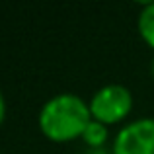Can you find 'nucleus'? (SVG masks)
<instances>
[{
    "mask_svg": "<svg viewBox=\"0 0 154 154\" xmlns=\"http://www.w3.org/2000/svg\"><path fill=\"white\" fill-rule=\"evenodd\" d=\"M137 26H139L140 37L146 41V45H150L154 49V2H146L143 6Z\"/></svg>",
    "mask_w": 154,
    "mask_h": 154,
    "instance_id": "nucleus-4",
    "label": "nucleus"
},
{
    "mask_svg": "<svg viewBox=\"0 0 154 154\" xmlns=\"http://www.w3.org/2000/svg\"><path fill=\"white\" fill-rule=\"evenodd\" d=\"M4 117H6V102H4V96L0 92V125L4 123Z\"/></svg>",
    "mask_w": 154,
    "mask_h": 154,
    "instance_id": "nucleus-6",
    "label": "nucleus"
},
{
    "mask_svg": "<svg viewBox=\"0 0 154 154\" xmlns=\"http://www.w3.org/2000/svg\"><path fill=\"white\" fill-rule=\"evenodd\" d=\"M90 121V105L70 92L53 96L39 111V129L55 143H68L82 137Z\"/></svg>",
    "mask_w": 154,
    "mask_h": 154,
    "instance_id": "nucleus-1",
    "label": "nucleus"
},
{
    "mask_svg": "<svg viewBox=\"0 0 154 154\" xmlns=\"http://www.w3.org/2000/svg\"><path fill=\"white\" fill-rule=\"evenodd\" d=\"M113 154H154V119L144 117L125 125L113 140Z\"/></svg>",
    "mask_w": 154,
    "mask_h": 154,
    "instance_id": "nucleus-3",
    "label": "nucleus"
},
{
    "mask_svg": "<svg viewBox=\"0 0 154 154\" xmlns=\"http://www.w3.org/2000/svg\"><path fill=\"white\" fill-rule=\"evenodd\" d=\"M88 105H90L92 119L103 125H115L129 115L133 107V96L129 88L121 84H107L92 96Z\"/></svg>",
    "mask_w": 154,
    "mask_h": 154,
    "instance_id": "nucleus-2",
    "label": "nucleus"
},
{
    "mask_svg": "<svg viewBox=\"0 0 154 154\" xmlns=\"http://www.w3.org/2000/svg\"><path fill=\"white\" fill-rule=\"evenodd\" d=\"M107 125L100 123V121L92 119L90 123H88L86 131L82 133V139L84 143L88 144V146H94V148H100L105 144V140H107Z\"/></svg>",
    "mask_w": 154,
    "mask_h": 154,
    "instance_id": "nucleus-5",
    "label": "nucleus"
},
{
    "mask_svg": "<svg viewBox=\"0 0 154 154\" xmlns=\"http://www.w3.org/2000/svg\"><path fill=\"white\" fill-rule=\"evenodd\" d=\"M152 76H154V59H152Z\"/></svg>",
    "mask_w": 154,
    "mask_h": 154,
    "instance_id": "nucleus-7",
    "label": "nucleus"
}]
</instances>
